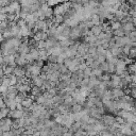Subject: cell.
<instances>
[{
	"label": "cell",
	"instance_id": "6da1fadb",
	"mask_svg": "<svg viewBox=\"0 0 136 136\" xmlns=\"http://www.w3.org/2000/svg\"><path fill=\"white\" fill-rule=\"evenodd\" d=\"M125 66H127V64H125V61H122V60H118L117 63H116V68H117V74H122L123 72L125 71Z\"/></svg>",
	"mask_w": 136,
	"mask_h": 136
},
{
	"label": "cell",
	"instance_id": "7a4b0ae2",
	"mask_svg": "<svg viewBox=\"0 0 136 136\" xmlns=\"http://www.w3.org/2000/svg\"><path fill=\"white\" fill-rule=\"evenodd\" d=\"M123 31H125V33L128 32V34H129V33L132 32V31H135V26L133 25L132 21H129V22L125 23V26H123Z\"/></svg>",
	"mask_w": 136,
	"mask_h": 136
},
{
	"label": "cell",
	"instance_id": "3957f363",
	"mask_svg": "<svg viewBox=\"0 0 136 136\" xmlns=\"http://www.w3.org/2000/svg\"><path fill=\"white\" fill-rule=\"evenodd\" d=\"M120 83H121V78H120V77H118V76H114L113 77V84H114V86L119 85Z\"/></svg>",
	"mask_w": 136,
	"mask_h": 136
},
{
	"label": "cell",
	"instance_id": "277c9868",
	"mask_svg": "<svg viewBox=\"0 0 136 136\" xmlns=\"http://www.w3.org/2000/svg\"><path fill=\"white\" fill-rule=\"evenodd\" d=\"M120 52H121V49H120L119 47H117V46H115L113 49H112V53H113L114 55H118Z\"/></svg>",
	"mask_w": 136,
	"mask_h": 136
},
{
	"label": "cell",
	"instance_id": "5b68a950",
	"mask_svg": "<svg viewBox=\"0 0 136 136\" xmlns=\"http://www.w3.org/2000/svg\"><path fill=\"white\" fill-rule=\"evenodd\" d=\"M120 26H121V23H120L119 21H115V22H113V29L115 31L119 30V29H120Z\"/></svg>",
	"mask_w": 136,
	"mask_h": 136
},
{
	"label": "cell",
	"instance_id": "8992f818",
	"mask_svg": "<svg viewBox=\"0 0 136 136\" xmlns=\"http://www.w3.org/2000/svg\"><path fill=\"white\" fill-rule=\"evenodd\" d=\"M131 96H132V98H133V99H136V89H134V88H133V89H132L131 90Z\"/></svg>",
	"mask_w": 136,
	"mask_h": 136
}]
</instances>
